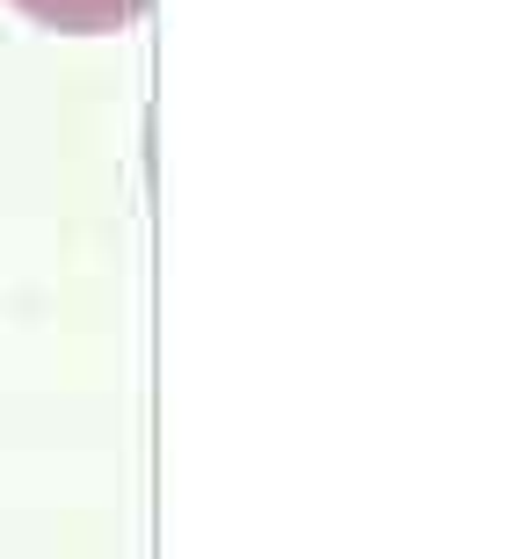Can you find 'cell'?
Wrapping results in <instances>:
<instances>
[{
    "mask_svg": "<svg viewBox=\"0 0 523 559\" xmlns=\"http://www.w3.org/2000/svg\"><path fill=\"white\" fill-rule=\"evenodd\" d=\"M44 29H66V37H109V29H131L146 15V0H8Z\"/></svg>",
    "mask_w": 523,
    "mask_h": 559,
    "instance_id": "6da1fadb",
    "label": "cell"
}]
</instances>
